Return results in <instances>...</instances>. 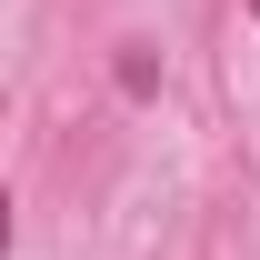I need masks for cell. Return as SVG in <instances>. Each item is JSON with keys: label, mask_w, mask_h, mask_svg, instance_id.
<instances>
[{"label": "cell", "mask_w": 260, "mask_h": 260, "mask_svg": "<svg viewBox=\"0 0 260 260\" xmlns=\"http://www.w3.org/2000/svg\"><path fill=\"white\" fill-rule=\"evenodd\" d=\"M0 250H10V200H0Z\"/></svg>", "instance_id": "obj_1"}, {"label": "cell", "mask_w": 260, "mask_h": 260, "mask_svg": "<svg viewBox=\"0 0 260 260\" xmlns=\"http://www.w3.org/2000/svg\"><path fill=\"white\" fill-rule=\"evenodd\" d=\"M250 10H260V0H250Z\"/></svg>", "instance_id": "obj_2"}]
</instances>
